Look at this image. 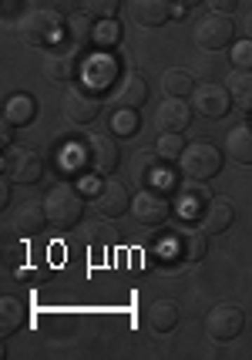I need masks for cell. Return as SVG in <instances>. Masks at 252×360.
I'll return each instance as SVG.
<instances>
[{
  "mask_svg": "<svg viewBox=\"0 0 252 360\" xmlns=\"http://www.w3.org/2000/svg\"><path fill=\"white\" fill-rule=\"evenodd\" d=\"M7 182H11V179H7ZM7 182H0V209L11 202V186H7Z\"/></svg>",
  "mask_w": 252,
  "mask_h": 360,
  "instance_id": "cell-37",
  "label": "cell"
},
{
  "mask_svg": "<svg viewBox=\"0 0 252 360\" xmlns=\"http://www.w3.org/2000/svg\"><path fill=\"white\" fill-rule=\"evenodd\" d=\"M138 125H142V115H138V108H118L114 115H111L108 131L114 135V139H131V135L138 131Z\"/></svg>",
  "mask_w": 252,
  "mask_h": 360,
  "instance_id": "cell-28",
  "label": "cell"
},
{
  "mask_svg": "<svg viewBox=\"0 0 252 360\" xmlns=\"http://www.w3.org/2000/svg\"><path fill=\"white\" fill-rule=\"evenodd\" d=\"M135 179L142 182V186H152V182H165L168 172L161 169V162H158V152H142V155H135Z\"/></svg>",
  "mask_w": 252,
  "mask_h": 360,
  "instance_id": "cell-27",
  "label": "cell"
},
{
  "mask_svg": "<svg viewBox=\"0 0 252 360\" xmlns=\"http://www.w3.org/2000/svg\"><path fill=\"white\" fill-rule=\"evenodd\" d=\"M84 239H88V246L95 250V256H101L105 250H114V243H118V229L111 226V219L88 222V226H84Z\"/></svg>",
  "mask_w": 252,
  "mask_h": 360,
  "instance_id": "cell-24",
  "label": "cell"
},
{
  "mask_svg": "<svg viewBox=\"0 0 252 360\" xmlns=\"http://www.w3.org/2000/svg\"><path fill=\"white\" fill-rule=\"evenodd\" d=\"M148 327L155 330V333H172L178 327V307H175L172 300H158L152 303V310H148Z\"/></svg>",
  "mask_w": 252,
  "mask_h": 360,
  "instance_id": "cell-26",
  "label": "cell"
},
{
  "mask_svg": "<svg viewBox=\"0 0 252 360\" xmlns=\"http://www.w3.org/2000/svg\"><path fill=\"white\" fill-rule=\"evenodd\" d=\"M17 34L27 47H58V41L67 34V17H61L51 7H34L31 14L20 17Z\"/></svg>",
  "mask_w": 252,
  "mask_h": 360,
  "instance_id": "cell-1",
  "label": "cell"
},
{
  "mask_svg": "<svg viewBox=\"0 0 252 360\" xmlns=\"http://www.w3.org/2000/svg\"><path fill=\"white\" fill-rule=\"evenodd\" d=\"M24 323H27V303L20 297L0 300V337H14Z\"/></svg>",
  "mask_w": 252,
  "mask_h": 360,
  "instance_id": "cell-20",
  "label": "cell"
},
{
  "mask_svg": "<svg viewBox=\"0 0 252 360\" xmlns=\"http://www.w3.org/2000/svg\"><path fill=\"white\" fill-rule=\"evenodd\" d=\"M118 7H121V0H81V11L84 14L98 17V20H108V17L118 14Z\"/></svg>",
  "mask_w": 252,
  "mask_h": 360,
  "instance_id": "cell-34",
  "label": "cell"
},
{
  "mask_svg": "<svg viewBox=\"0 0 252 360\" xmlns=\"http://www.w3.org/2000/svg\"><path fill=\"white\" fill-rule=\"evenodd\" d=\"M4 175L17 182V186H34L41 182L44 175V158L37 155L34 148H24V145H11L7 155H4Z\"/></svg>",
  "mask_w": 252,
  "mask_h": 360,
  "instance_id": "cell-4",
  "label": "cell"
},
{
  "mask_svg": "<svg viewBox=\"0 0 252 360\" xmlns=\"http://www.w3.org/2000/svg\"><path fill=\"white\" fill-rule=\"evenodd\" d=\"M225 155L232 158L236 165H252V125H236L229 131V139H225Z\"/></svg>",
  "mask_w": 252,
  "mask_h": 360,
  "instance_id": "cell-19",
  "label": "cell"
},
{
  "mask_svg": "<svg viewBox=\"0 0 252 360\" xmlns=\"http://www.w3.org/2000/svg\"><path fill=\"white\" fill-rule=\"evenodd\" d=\"M61 108H64V118L71 125H91L101 111V98H98L95 88H81V84H71L61 98Z\"/></svg>",
  "mask_w": 252,
  "mask_h": 360,
  "instance_id": "cell-6",
  "label": "cell"
},
{
  "mask_svg": "<svg viewBox=\"0 0 252 360\" xmlns=\"http://www.w3.org/2000/svg\"><path fill=\"white\" fill-rule=\"evenodd\" d=\"M88 162H91V169H95L98 175H111L114 169H118V162H121V148H118V141H114V135H91L88 139Z\"/></svg>",
  "mask_w": 252,
  "mask_h": 360,
  "instance_id": "cell-12",
  "label": "cell"
},
{
  "mask_svg": "<svg viewBox=\"0 0 252 360\" xmlns=\"http://www.w3.org/2000/svg\"><path fill=\"white\" fill-rule=\"evenodd\" d=\"M44 78L51 84H71V81L81 75V58H78V47H48L44 54Z\"/></svg>",
  "mask_w": 252,
  "mask_h": 360,
  "instance_id": "cell-10",
  "label": "cell"
},
{
  "mask_svg": "<svg viewBox=\"0 0 252 360\" xmlns=\"http://www.w3.org/2000/svg\"><path fill=\"white\" fill-rule=\"evenodd\" d=\"M44 212H48V226L58 233L74 229L84 216V195L74 186H54L44 199Z\"/></svg>",
  "mask_w": 252,
  "mask_h": 360,
  "instance_id": "cell-2",
  "label": "cell"
},
{
  "mask_svg": "<svg viewBox=\"0 0 252 360\" xmlns=\"http://www.w3.org/2000/svg\"><path fill=\"white\" fill-rule=\"evenodd\" d=\"M208 7H212L215 14H232L239 7V0H208Z\"/></svg>",
  "mask_w": 252,
  "mask_h": 360,
  "instance_id": "cell-35",
  "label": "cell"
},
{
  "mask_svg": "<svg viewBox=\"0 0 252 360\" xmlns=\"http://www.w3.org/2000/svg\"><path fill=\"white\" fill-rule=\"evenodd\" d=\"M131 212H135V219L142 222V226H165L168 216H172V202H168V195L165 192H158V188L145 186L135 199H131Z\"/></svg>",
  "mask_w": 252,
  "mask_h": 360,
  "instance_id": "cell-9",
  "label": "cell"
},
{
  "mask_svg": "<svg viewBox=\"0 0 252 360\" xmlns=\"http://www.w3.org/2000/svg\"><path fill=\"white\" fill-rule=\"evenodd\" d=\"M168 250L175 252L178 263H199L205 256V229H185L168 239Z\"/></svg>",
  "mask_w": 252,
  "mask_h": 360,
  "instance_id": "cell-17",
  "label": "cell"
},
{
  "mask_svg": "<svg viewBox=\"0 0 252 360\" xmlns=\"http://www.w3.org/2000/svg\"><path fill=\"white\" fill-rule=\"evenodd\" d=\"M34 118H37V101H34L31 94H14V98H7V105H4V122H11L14 128H20V125H31Z\"/></svg>",
  "mask_w": 252,
  "mask_h": 360,
  "instance_id": "cell-21",
  "label": "cell"
},
{
  "mask_svg": "<svg viewBox=\"0 0 252 360\" xmlns=\"http://www.w3.org/2000/svg\"><path fill=\"white\" fill-rule=\"evenodd\" d=\"M95 17L78 11V14L67 17V37H71V47H95Z\"/></svg>",
  "mask_w": 252,
  "mask_h": 360,
  "instance_id": "cell-25",
  "label": "cell"
},
{
  "mask_svg": "<svg viewBox=\"0 0 252 360\" xmlns=\"http://www.w3.org/2000/svg\"><path fill=\"white\" fill-rule=\"evenodd\" d=\"M225 88L232 94V105H236L239 111L252 115V71H236V68H232V75L225 78Z\"/></svg>",
  "mask_w": 252,
  "mask_h": 360,
  "instance_id": "cell-22",
  "label": "cell"
},
{
  "mask_svg": "<svg viewBox=\"0 0 252 360\" xmlns=\"http://www.w3.org/2000/svg\"><path fill=\"white\" fill-rule=\"evenodd\" d=\"M236 41V24L229 14H215L208 11L205 17H199L195 24V44L202 51H222V47H232Z\"/></svg>",
  "mask_w": 252,
  "mask_h": 360,
  "instance_id": "cell-5",
  "label": "cell"
},
{
  "mask_svg": "<svg viewBox=\"0 0 252 360\" xmlns=\"http://www.w3.org/2000/svg\"><path fill=\"white\" fill-rule=\"evenodd\" d=\"M91 205H95L98 216H105V219H118V216H125L128 209H131V195H128L125 182H118V179H105V182L95 188Z\"/></svg>",
  "mask_w": 252,
  "mask_h": 360,
  "instance_id": "cell-11",
  "label": "cell"
},
{
  "mask_svg": "<svg viewBox=\"0 0 252 360\" xmlns=\"http://www.w3.org/2000/svg\"><path fill=\"white\" fill-rule=\"evenodd\" d=\"M192 111L185 105V98H165L161 101V108L155 111V128L158 135H168V131H185L192 122Z\"/></svg>",
  "mask_w": 252,
  "mask_h": 360,
  "instance_id": "cell-14",
  "label": "cell"
},
{
  "mask_svg": "<svg viewBox=\"0 0 252 360\" xmlns=\"http://www.w3.org/2000/svg\"><path fill=\"white\" fill-rule=\"evenodd\" d=\"M192 108L199 111L202 118H208V122H219V118H225L232 111V94H229L225 84L205 81V84H195V91H192Z\"/></svg>",
  "mask_w": 252,
  "mask_h": 360,
  "instance_id": "cell-8",
  "label": "cell"
},
{
  "mask_svg": "<svg viewBox=\"0 0 252 360\" xmlns=\"http://www.w3.org/2000/svg\"><path fill=\"white\" fill-rule=\"evenodd\" d=\"M44 226H48L44 202H24V205H17V212L11 216V229L17 236H37Z\"/></svg>",
  "mask_w": 252,
  "mask_h": 360,
  "instance_id": "cell-18",
  "label": "cell"
},
{
  "mask_svg": "<svg viewBox=\"0 0 252 360\" xmlns=\"http://www.w3.org/2000/svg\"><path fill=\"white\" fill-rule=\"evenodd\" d=\"M84 81H88V88H95V91H101L105 84H108L111 78H114V61H111L108 54H91L88 61H84Z\"/></svg>",
  "mask_w": 252,
  "mask_h": 360,
  "instance_id": "cell-23",
  "label": "cell"
},
{
  "mask_svg": "<svg viewBox=\"0 0 252 360\" xmlns=\"http://www.w3.org/2000/svg\"><path fill=\"white\" fill-rule=\"evenodd\" d=\"M246 37H252V11H249V17H246Z\"/></svg>",
  "mask_w": 252,
  "mask_h": 360,
  "instance_id": "cell-39",
  "label": "cell"
},
{
  "mask_svg": "<svg viewBox=\"0 0 252 360\" xmlns=\"http://www.w3.org/2000/svg\"><path fill=\"white\" fill-rule=\"evenodd\" d=\"M121 41V24L114 20V17H108V20H101L95 27V47H111Z\"/></svg>",
  "mask_w": 252,
  "mask_h": 360,
  "instance_id": "cell-32",
  "label": "cell"
},
{
  "mask_svg": "<svg viewBox=\"0 0 252 360\" xmlns=\"http://www.w3.org/2000/svg\"><path fill=\"white\" fill-rule=\"evenodd\" d=\"M222 152L215 145H208V141H192L185 145V152L178 158V169L185 172V179L192 182H208V179H215L222 172Z\"/></svg>",
  "mask_w": 252,
  "mask_h": 360,
  "instance_id": "cell-3",
  "label": "cell"
},
{
  "mask_svg": "<svg viewBox=\"0 0 252 360\" xmlns=\"http://www.w3.org/2000/svg\"><path fill=\"white\" fill-rule=\"evenodd\" d=\"M242 330H246V314L239 310L236 303H219V307H212L208 316H205V333H208L212 340H219V344L236 340Z\"/></svg>",
  "mask_w": 252,
  "mask_h": 360,
  "instance_id": "cell-7",
  "label": "cell"
},
{
  "mask_svg": "<svg viewBox=\"0 0 252 360\" xmlns=\"http://www.w3.org/2000/svg\"><path fill=\"white\" fill-rule=\"evenodd\" d=\"M202 229H205V236H222L232 222H236V209H232V202L229 199H222V195H212L208 202H205V209H202Z\"/></svg>",
  "mask_w": 252,
  "mask_h": 360,
  "instance_id": "cell-15",
  "label": "cell"
},
{
  "mask_svg": "<svg viewBox=\"0 0 252 360\" xmlns=\"http://www.w3.org/2000/svg\"><path fill=\"white\" fill-rule=\"evenodd\" d=\"M185 152V139H182V131H168V135H158V155L165 158V162H178Z\"/></svg>",
  "mask_w": 252,
  "mask_h": 360,
  "instance_id": "cell-30",
  "label": "cell"
},
{
  "mask_svg": "<svg viewBox=\"0 0 252 360\" xmlns=\"http://www.w3.org/2000/svg\"><path fill=\"white\" fill-rule=\"evenodd\" d=\"M161 88L168 98H185V94L195 91V81H192L189 71H182V68H172V71H165V78H161Z\"/></svg>",
  "mask_w": 252,
  "mask_h": 360,
  "instance_id": "cell-29",
  "label": "cell"
},
{
  "mask_svg": "<svg viewBox=\"0 0 252 360\" xmlns=\"http://www.w3.org/2000/svg\"><path fill=\"white\" fill-rule=\"evenodd\" d=\"M205 202H208V199L202 195V188H199V186H185V188H182V199H178V209H182V216H202Z\"/></svg>",
  "mask_w": 252,
  "mask_h": 360,
  "instance_id": "cell-31",
  "label": "cell"
},
{
  "mask_svg": "<svg viewBox=\"0 0 252 360\" xmlns=\"http://www.w3.org/2000/svg\"><path fill=\"white\" fill-rule=\"evenodd\" d=\"M131 17H135L138 27H148V31L165 27L175 17V0H135L131 4Z\"/></svg>",
  "mask_w": 252,
  "mask_h": 360,
  "instance_id": "cell-13",
  "label": "cell"
},
{
  "mask_svg": "<svg viewBox=\"0 0 252 360\" xmlns=\"http://www.w3.org/2000/svg\"><path fill=\"white\" fill-rule=\"evenodd\" d=\"M0 131H4V135H0V141H4V145H11V139H14V125H11V122H4V125H0Z\"/></svg>",
  "mask_w": 252,
  "mask_h": 360,
  "instance_id": "cell-36",
  "label": "cell"
},
{
  "mask_svg": "<svg viewBox=\"0 0 252 360\" xmlns=\"http://www.w3.org/2000/svg\"><path fill=\"white\" fill-rule=\"evenodd\" d=\"M145 101H148V81L142 78V71L121 75L114 88V108H142Z\"/></svg>",
  "mask_w": 252,
  "mask_h": 360,
  "instance_id": "cell-16",
  "label": "cell"
},
{
  "mask_svg": "<svg viewBox=\"0 0 252 360\" xmlns=\"http://www.w3.org/2000/svg\"><path fill=\"white\" fill-rule=\"evenodd\" d=\"M229 61H232L236 71H252V37H246V41H232Z\"/></svg>",
  "mask_w": 252,
  "mask_h": 360,
  "instance_id": "cell-33",
  "label": "cell"
},
{
  "mask_svg": "<svg viewBox=\"0 0 252 360\" xmlns=\"http://www.w3.org/2000/svg\"><path fill=\"white\" fill-rule=\"evenodd\" d=\"M178 7H195V4H202V0H175Z\"/></svg>",
  "mask_w": 252,
  "mask_h": 360,
  "instance_id": "cell-38",
  "label": "cell"
}]
</instances>
